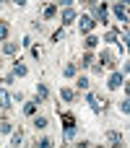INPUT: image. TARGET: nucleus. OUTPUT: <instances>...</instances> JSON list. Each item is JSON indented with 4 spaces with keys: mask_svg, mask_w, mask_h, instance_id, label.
Returning a JSON list of instances; mask_svg holds the SVG:
<instances>
[{
    "mask_svg": "<svg viewBox=\"0 0 130 148\" xmlns=\"http://www.w3.org/2000/svg\"><path fill=\"white\" fill-rule=\"evenodd\" d=\"M16 75H26V65L16 62V65H13V78H16Z\"/></svg>",
    "mask_w": 130,
    "mask_h": 148,
    "instance_id": "nucleus-17",
    "label": "nucleus"
},
{
    "mask_svg": "<svg viewBox=\"0 0 130 148\" xmlns=\"http://www.w3.org/2000/svg\"><path fill=\"white\" fill-rule=\"evenodd\" d=\"M55 13H57V8H55V5H47L42 16H44V18H55Z\"/></svg>",
    "mask_w": 130,
    "mask_h": 148,
    "instance_id": "nucleus-19",
    "label": "nucleus"
},
{
    "mask_svg": "<svg viewBox=\"0 0 130 148\" xmlns=\"http://www.w3.org/2000/svg\"><path fill=\"white\" fill-rule=\"evenodd\" d=\"M96 21L107 23V5H104V3H102V5H96Z\"/></svg>",
    "mask_w": 130,
    "mask_h": 148,
    "instance_id": "nucleus-9",
    "label": "nucleus"
},
{
    "mask_svg": "<svg viewBox=\"0 0 130 148\" xmlns=\"http://www.w3.org/2000/svg\"><path fill=\"white\" fill-rule=\"evenodd\" d=\"M16 49H18V44H16V42H5V47H3V52H5V55H16Z\"/></svg>",
    "mask_w": 130,
    "mask_h": 148,
    "instance_id": "nucleus-12",
    "label": "nucleus"
},
{
    "mask_svg": "<svg viewBox=\"0 0 130 148\" xmlns=\"http://www.w3.org/2000/svg\"><path fill=\"white\" fill-rule=\"evenodd\" d=\"M0 3H3V0H0Z\"/></svg>",
    "mask_w": 130,
    "mask_h": 148,
    "instance_id": "nucleus-30",
    "label": "nucleus"
},
{
    "mask_svg": "<svg viewBox=\"0 0 130 148\" xmlns=\"http://www.w3.org/2000/svg\"><path fill=\"white\" fill-rule=\"evenodd\" d=\"M0 133H10V122L8 120H0Z\"/></svg>",
    "mask_w": 130,
    "mask_h": 148,
    "instance_id": "nucleus-24",
    "label": "nucleus"
},
{
    "mask_svg": "<svg viewBox=\"0 0 130 148\" xmlns=\"http://www.w3.org/2000/svg\"><path fill=\"white\" fill-rule=\"evenodd\" d=\"M63 3V8H73V0H60Z\"/></svg>",
    "mask_w": 130,
    "mask_h": 148,
    "instance_id": "nucleus-27",
    "label": "nucleus"
},
{
    "mask_svg": "<svg viewBox=\"0 0 130 148\" xmlns=\"http://www.w3.org/2000/svg\"><path fill=\"white\" fill-rule=\"evenodd\" d=\"M60 120H63L65 138H73V135H76V117H73L70 112H63V114H60Z\"/></svg>",
    "mask_w": 130,
    "mask_h": 148,
    "instance_id": "nucleus-1",
    "label": "nucleus"
},
{
    "mask_svg": "<svg viewBox=\"0 0 130 148\" xmlns=\"http://www.w3.org/2000/svg\"><path fill=\"white\" fill-rule=\"evenodd\" d=\"M91 62H94V55H91V52H86V55L81 57V68H89Z\"/></svg>",
    "mask_w": 130,
    "mask_h": 148,
    "instance_id": "nucleus-16",
    "label": "nucleus"
},
{
    "mask_svg": "<svg viewBox=\"0 0 130 148\" xmlns=\"http://www.w3.org/2000/svg\"><path fill=\"white\" fill-rule=\"evenodd\" d=\"M60 96H63L65 101H73V99H76V94H73V88H60Z\"/></svg>",
    "mask_w": 130,
    "mask_h": 148,
    "instance_id": "nucleus-13",
    "label": "nucleus"
},
{
    "mask_svg": "<svg viewBox=\"0 0 130 148\" xmlns=\"http://www.w3.org/2000/svg\"><path fill=\"white\" fill-rule=\"evenodd\" d=\"M83 44H86V49H94V47H96V44H99V39H96V36H94V34H89V36H86V42H83Z\"/></svg>",
    "mask_w": 130,
    "mask_h": 148,
    "instance_id": "nucleus-11",
    "label": "nucleus"
},
{
    "mask_svg": "<svg viewBox=\"0 0 130 148\" xmlns=\"http://www.w3.org/2000/svg\"><path fill=\"white\" fill-rule=\"evenodd\" d=\"M99 62H102V68H112V65H115V62H112V52L104 49V52L99 55Z\"/></svg>",
    "mask_w": 130,
    "mask_h": 148,
    "instance_id": "nucleus-7",
    "label": "nucleus"
},
{
    "mask_svg": "<svg viewBox=\"0 0 130 148\" xmlns=\"http://www.w3.org/2000/svg\"><path fill=\"white\" fill-rule=\"evenodd\" d=\"M86 101L91 104V109H94V112H102V109H104V104H99V96H96V94H89V96H86Z\"/></svg>",
    "mask_w": 130,
    "mask_h": 148,
    "instance_id": "nucleus-5",
    "label": "nucleus"
},
{
    "mask_svg": "<svg viewBox=\"0 0 130 148\" xmlns=\"http://www.w3.org/2000/svg\"><path fill=\"white\" fill-rule=\"evenodd\" d=\"M81 3H83V5H94L96 0H81Z\"/></svg>",
    "mask_w": 130,
    "mask_h": 148,
    "instance_id": "nucleus-28",
    "label": "nucleus"
},
{
    "mask_svg": "<svg viewBox=\"0 0 130 148\" xmlns=\"http://www.w3.org/2000/svg\"><path fill=\"white\" fill-rule=\"evenodd\" d=\"M39 146H42V148H50V146H52V140H50V138H42V140H39Z\"/></svg>",
    "mask_w": 130,
    "mask_h": 148,
    "instance_id": "nucleus-26",
    "label": "nucleus"
},
{
    "mask_svg": "<svg viewBox=\"0 0 130 148\" xmlns=\"http://www.w3.org/2000/svg\"><path fill=\"white\" fill-rule=\"evenodd\" d=\"M21 138H23V135H21V130H18V133H13V135H10V143H13V146H18V143H21Z\"/></svg>",
    "mask_w": 130,
    "mask_h": 148,
    "instance_id": "nucleus-23",
    "label": "nucleus"
},
{
    "mask_svg": "<svg viewBox=\"0 0 130 148\" xmlns=\"http://www.w3.org/2000/svg\"><path fill=\"white\" fill-rule=\"evenodd\" d=\"M47 94H50V91H47V86H44V83H39V86H36V99H47Z\"/></svg>",
    "mask_w": 130,
    "mask_h": 148,
    "instance_id": "nucleus-18",
    "label": "nucleus"
},
{
    "mask_svg": "<svg viewBox=\"0 0 130 148\" xmlns=\"http://www.w3.org/2000/svg\"><path fill=\"white\" fill-rule=\"evenodd\" d=\"M63 73H65L68 78H73V75H76V65H65V70H63Z\"/></svg>",
    "mask_w": 130,
    "mask_h": 148,
    "instance_id": "nucleus-22",
    "label": "nucleus"
},
{
    "mask_svg": "<svg viewBox=\"0 0 130 148\" xmlns=\"http://www.w3.org/2000/svg\"><path fill=\"white\" fill-rule=\"evenodd\" d=\"M78 88H89V78H78Z\"/></svg>",
    "mask_w": 130,
    "mask_h": 148,
    "instance_id": "nucleus-25",
    "label": "nucleus"
},
{
    "mask_svg": "<svg viewBox=\"0 0 130 148\" xmlns=\"http://www.w3.org/2000/svg\"><path fill=\"white\" fill-rule=\"evenodd\" d=\"M31 125H34L36 130H44V127H47V117H34V122H31Z\"/></svg>",
    "mask_w": 130,
    "mask_h": 148,
    "instance_id": "nucleus-15",
    "label": "nucleus"
},
{
    "mask_svg": "<svg viewBox=\"0 0 130 148\" xmlns=\"http://www.w3.org/2000/svg\"><path fill=\"white\" fill-rule=\"evenodd\" d=\"M107 86H109V88H120V86H122V73H112L109 81H107Z\"/></svg>",
    "mask_w": 130,
    "mask_h": 148,
    "instance_id": "nucleus-4",
    "label": "nucleus"
},
{
    "mask_svg": "<svg viewBox=\"0 0 130 148\" xmlns=\"http://www.w3.org/2000/svg\"><path fill=\"white\" fill-rule=\"evenodd\" d=\"M78 23H81V31H83V34H91V29H94V23H96V21H94L91 16H81V21H78Z\"/></svg>",
    "mask_w": 130,
    "mask_h": 148,
    "instance_id": "nucleus-2",
    "label": "nucleus"
},
{
    "mask_svg": "<svg viewBox=\"0 0 130 148\" xmlns=\"http://www.w3.org/2000/svg\"><path fill=\"white\" fill-rule=\"evenodd\" d=\"M5 39H8V23L0 21V42H5Z\"/></svg>",
    "mask_w": 130,
    "mask_h": 148,
    "instance_id": "nucleus-20",
    "label": "nucleus"
},
{
    "mask_svg": "<svg viewBox=\"0 0 130 148\" xmlns=\"http://www.w3.org/2000/svg\"><path fill=\"white\" fill-rule=\"evenodd\" d=\"M107 140L115 143V146H122V135L120 133H107Z\"/></svg>",
    "mask_w": 130,
    "mask_h": 148,
    "instance_id": "nucleus-10",
    "label": "nucleus"
},
{
    "mask_svg": "<svg viewBox=\"0 0 130 148\" xmlns=\"http://www.w3.org/2000/svg\"><path fill=\"white\" fill-rule=\"evenodd\" d=\"M36 104H39V101H26V104H23V112H26V114H36Z\"/></svg>",
    "mask_w": 130,
    "mask_h": 148,
    "instance_id": "nucleus-14",
    "label": "nucleus"
},
{
    "mask_svg": "<svg viewBox=\"0 0 130 148\" xmlns=\"http://www.w3.org/2000/svg\"><path fill=\"white\" fill-rule=\"evenodd\" d=\"M13 3H16V5H26V0H13Z\"/></svg>",
    "mask_w": 130,
    "mask_h": 148,
    "instance_id": "nucleus-29",
    "label": "nucleus"
},
{
    "mask_svg": "<svg viewBox=\"0 0 130 148\" xmlns=\"http://www.w3.org/2000/svg\"><path fill=\"white\" fill-rule=\"evenodd\" d=\"M120 112H122V114H128V112H130V101H128V96L120 101Z\"/></svg>",
    "mask_w": 130,
    "mask_h": 148,
    "instance_id": "nucleus-21",
    "label": "nucleus"
},
{
    "mask_svg": "<svg viewBox=\"0 0 130 148\" xmlns=\"http://www.w3.org/2000/svg\"><path fill=\"white\" fill-rule=\"evenodd\" d=\"M60 21H63V23H73V21H76V10H73V8H65L63 16H60Z\"/></svg>",
    "mask_w": 130,
    "mask_h": 148,
    "instance_id": "nucleus-6",
    "label": "nucleus"
},
{
    "mask_svg": "<svg viewBox=\"0 0 130 148\" xmlns=\"http://www.w3.org/2000/svg\"><path fill=\"white\" fill-rule=\"evenodd\" d=\"M115 16H117L122 23H128V10H125V5H122V3H115Z\"/></svg>",
    "mask_w": 130,
    "mask_h": 148,
    "instance_id": "nucleus-3",
    "label": "nucleus"
},
{
    "mask_svg": "<svg viewBox=\"0 0 130 148\" xmlns=\"http://www.w3.org/2000/svg\"><path fill=\"white\" fill-rule=\"evenodd\" d=\"M10 99H13V96H10L5 88H0V109H8V107H10Z\"/></svg>",
    "mask_w": 130,
    "mask_h": 148,
    "instance_id": "nucleus-8",
    "label": "nucleus"
}]
</instances>
